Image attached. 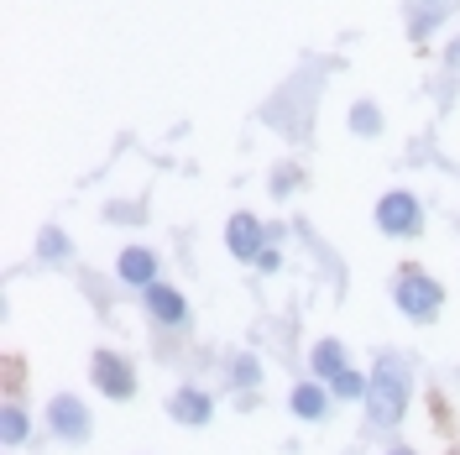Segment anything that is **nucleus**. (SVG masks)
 <instances>
[{"label": "nucleus", "instance_id": "1", "mask_svg": "<svg viewBox=\"0 0 460 455\" xmlns=\"http://www.w3.org/2000/svg\"><path fill=\"white\" fill-rule=\"evenodd\" d=\"M402 414H408V377L393 356H382L372 371V388H367V419L376 429H393L402 424Z\"/></svg>", "mask_w": 460, "mask_h": 455}, {"label": "nucleus", "instance_id": "2", "mask_svg": "<svg viewBox=\"0 0 460 455\" xmlns=\"http://www.w3.org/2000/svg\"><path fill=\"white\" fill-rule=\"evenodd\" d=\"M393 304H398L408 319H434L439 314V304H445V288L434 283L429 272H402L398 278V288H393Z\"/></svg>", "mask_w": 460, "mask_h": 455}, {"label": "nucleus", "instance_id": "3", "mask_svg": "<svg viewBox=\"0 0 460 455\" xmlns=\"http://www.w3.org/2000/svg\"><path fill=\"white\" fill-rule=\"evenodd\" d=\"M376 230H382V236H419V230H424V210H419V200H413L408 189L382 194V200H376Z\"/></svg>", "mask_w": 460, "mask_h": 455}, {"label": "nucleus", "instance_id": "4", "mask_svg": "<svg viewBox=\"0 0 460 455\" xmlns=\"http://www.w3.org/2000/svg\"><path fill=\"white\" fill-rule=\"evenodd\" d=\"M89 371H94V388H100L105 398H115V403H126L131 393H137V371H131L126 356H115V351H94Z\"/></svg>", "mask_w": 460, "mask_h": 455}, {"label": "nucleus", "instance_id": "5", "mask_svg": "<svg viewBox=\"0 0 460 455\" xmlns=\"http://www.w3.org/2000/svg\"><path fill=\"white\" fill-rule=\"evenodd\" d=\"M48 429H53L58 440H74V445H84L89 440V408L84 398H74V393H58L48 403Z\"/></svg>", "mask_w": 460, "mask_h": 455}, {"label": "nucleus", "instance_id": "6", "mask_svg": "<svg viewBox=\"0 0 460 455\" xmlns=\"http://www.w3.org/2000/svg\"><path fill=\"white\" fill-rule=\"evenodd\" d=\"M226 246L230 256H241V262H257L267 246H261V226H257V215H230V226H226Z\"/></svg>", "mask_w": 460, "mask_h": 455}, {"label": "nucleus", "instance_id": "7", "mask_svg": "<svg viewBox=\"0 0 460 455\" xmlns=\"http://www.w3.org/2000/svg\"><path fill=\"white\" fill-rule=\"evenodd\" d=\"M115 272H120V283H131V288H152L157 283V252H146V246H126L120 262H115Z\"/></svg>", "mask_w": 460, "mask_h": 455}, {"label": "nucleus", "instance_id": "8", "mask_svg": "<svg viewBox=\"0 0 460 455\" xmlns=\"http://www.w3.org/2000/svg\"><path fill=\"white\" fill-rule=\"evenodd\" d=\"M146 314L157 319V325H183L189 319V304H183V293L168 283H152L146 288Z\"/></svg>", "mask_w": 460, "mask_h": 455}, {"label": "nucleus", "instance_id": "9", "mask_svg": "<svg viewBox=\"0 0 460 455\" xmlns=\"http://www.w3.org/2000/svg\"><path fill=\"white\" fill-rule=\"evenodd\" d=\"M168 414L178 419V424H209V414H215V398L209 393H199V388H178L168 403Z\"/></svg>", "mask_w": 460, "mask_h": 455}, {"label": "nucleus", "instance_id": "10", "mask_svg": "<svg viewBox=\"0 0 460 455\" xmlns=\"http://www.w3.org/2000/svg\"><path fill=\"white\" fill-rule=\"evenodd\" d=\"M288 403H293V414H298V419H309V424H319V419L330 414V393H324V382H298Z\"/></svg>", "mask_w": 460, "mask_h": 455}, {"label": "nucleus", "instance_id": "11", "mask_svg": "<svg viewBox=\"0 0 460 455\" xmlns=\"http://www.w3.org/2000/svg\"><path fill=\"white\" fill-rule=\"evenodd\" d=\"M309 367H314L319 382H335V377L345 371V345L341 341H319L314 356H309Z\"/></svg>", "mask_w": 460, "mask_h": 455}, {"label": "nucleus", "instance_id": "12", "mask_svg": "<svg viewBox=\"0 0 460 455\" xmlns=\"http://www.w3.org/2000/svg\"><path fill=\"white\" fill-rule=\"evenodd\" d=\"M350 131H356V137H376V131H382V111L367 105V100H356V105H350Z\"/></svg>", "mask_w": 460, "mask_h": 455}, {"label": "nucleus", "instance_id": "13", "mask_svg": "<svg viewBox=\"0 0 460 455\" xmlns=\"http://www.w3.org/2000/svg\"><path fill=\"white\" fill-rule=\"evenodd\" d=\"M0 434H5V445H22V440H27V414H22L16 403H5V414H0Z\"/></svg>", "mask_w": 460, "mask_h": 455}, {"label": "nucleus", "instance_id": "14", "mask_svg": "<svg viewBox=\"0 0 460 455\" xmlns=\"http://www.w3.org/2000/svg\"><path fill=\"white\" fill-rule=\"evenodd\" d=\"M330 388H335L341 398H367V388H372V377H361V371H350V367H345L341 377L330 382Z\"/></svg>", "mask_w": 460, "mask_h": 455}, {"label": "nucleus", "instance_id": "15", "mask_svg": "<svg viewBox=\"0 0 460 455\" xmlns=\"http://www.w3.org/2000/svg\"><path fill=\"white\" fill-rule=\"evenodd\" d=\"M37 252L48 256V262H58V256L68 252V241H63V230H53V226H48L42 236H37Z\"/></svg>", "mask_w": 460, "mask_h": 455}, {"label": "nucleus", "instance_id": "16", "mask_svg": "<svg viewBox=\"0 0 460 455\" xmlns=\"http://www.w3.org/2000/svg\"><path fill=\"white\" fill-rule=\"evenodd\" d=\"M235 382H241V388H257V382H261L257 356H235Z\"/></svg>", "mask_w": 460, "mask_h": 455}, {"label": "nucleus", "instance_id": "17", "mask_svg": "<svg viewBox=\"0 0 460 455\" xmlns=\"http://www.w3.org/2000/svg\"><path fill=\"white\" fill-rule=\"evenodd\" d=\"M424 5H456V0H424Z\"/></svg>", "mask_w": 460, "mask_h": 455}, {"label": "nucleus", "instance_id": "18", "mask_svg": "<svg viewBox=\"0 0 460 455\" xmlns=\"http://www.w3.org/2000/svg\"><path fill=\"white\" fill-rule=\"evenodd\" d=\"M393 455H413V451H393Z\"/></svg>", "mask_w": 460, "mask_h": 455}]
</instances>
